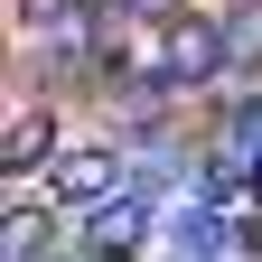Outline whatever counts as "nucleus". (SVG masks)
<instances>
[{
  "instance_id": "obj_1",
  "label": "nucleus",
  "mask_w": 262,
  "mask_h": 262,
  "mask_svg": "<svg viewBox=\"0 0 262 262\" xmlns=\"http://www.w3.org/2000/svg\"><path fill=\"white\" fill-rule=\"evenodd\" d=\"M215 66H225V19H206V10L169 19V47H159V75H169V84H196V75H215Z\"/></svg>"
},
{
  "instance_id": "obj_8",
  "label": "nucleus",
  "mask_w": 262,
  "mask_h": 262,
  "mask_svg": "<svg viewBox=\"0 0 262 262\" xmlns=\"http://www.w3.org/2000/svg\"><path fill=\"white\" fill-rule=\"evenodd\" d=\"M234 150H262V103H244V113H234Z\"/></svg>"
},
{
  "instance_id": "obj_5",
  "label": "nucleus",
  "mask_w": 262,
  "mask_h": 262,
  "mask_svg": "<svg viewBox=\"0 0 262 262\" xmlns=\"http://www.w3.org/2000/svg\"><path fill=\"white\" fill-rule=\"evenodd\" d=\"M28 38H56V47H84V0H19Z\"/></svg>"
},
{
  "instance_id": "obj_9",
  "label": "nucleus",
  "mask_w": 262,
  "mask_h": 262,
  "mask_svg": "<svg viewBox=\"0 0 262 262\" xmlns=\"http://www.w3.org/2000/svg\"><path fill=\"white\" fill-rule=\"evenodd\" d=\"M131 19H187V0H122Z\"/></svg>"
},
{
  "instance_id": "obj_2",
  "label": "nucleus",
  "mask_w": 262,
  "mask_h": 262,
  "mask_svg": "<svg viewBox=\"0 0 262 262\" xmlns=\"http://www.w3.org/2000/svg\"><path fill=\"white\" fill-rule=\"evenodd\" d=\"M56 196L66 206H113L122 196V150H66L56 159Z\"/></svg>"
},
{
  "instance_id": "obj_4",
  "label": "nucleus",
  "mask_w": 262,
  "mask_h": 262,
  "mask_svg": "<svg viewBox=\"0 0 262 262\" xmlns=\"http://www.w3.org/2000/svg\"><path fill=\"white\" fill-rule=\"evenodd\" d=\"M47 159H56V122H47L38 103H19V113H10V131H0V169L28 178V169H47Z\"/></svg>"
},
{
  "instance_id": "obj_3",
  "label": "nucleus",
  "mask_w": 262,
  "mask_h": 262,
  "mask_svg": "<svg viewBox=\"0 0 262 262\" xmlns=\"http://www.w3.org/2000/svg\"><path fill=\"white\" fill-rule=\"evenodd\" d=\"M141 234H150V206H141V196H113V206H94L84 253H94V262H131V253H141Z\"/></svg>"
},
{
  "instance_id": "obj_7",
  "label": "nucleus",
  "mask_w": 262,
  "mask_h": 262,
  "mask_svg": "<svg viewBox=\"0 0 262 262\" xmlns=\"http://www.w3.org/2000/svg\"><path fill=\"white\" fill-rule=\"evenodd\" d=\"M225 66H262V0H244L225 19Z\"/></svg>"
},
{
  "instance_id": "obj_6",
  "label": "nucleus",
  "mask_w": 262,
  "mask_h": 262,
  "mask_svg": "<svg viewBox=\"0 0 262 262\" xmlns=\"http://www.w3.org/2000/svg\"><path fill=\"white\" fill-rule=\"evenodd\" d=\"M0 253H10V262H38V253H47V206H28V196H19L10 225H0Z\"/></svg>"
}]
</instances>
